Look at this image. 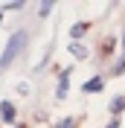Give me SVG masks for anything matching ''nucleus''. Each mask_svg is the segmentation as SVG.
Returning a JSON list of instances; mask_svg holds the SVG:
<instances>
[{"label":"nucleus","instance_id":"obj_1","mask_svg":"<svg viewBox=\"0 0 125 128\" xmlns=\"http://www.w3.org/2000/svg\"><path fill=\"white\" fill-rule=\"evenodd\" d=\"M24 44H26V32H24V29H20V32H12V38L6 41V50H3V56H0V70L12 67V61L20 56Z\"/></svg>","mask_w":125,"mask_h":128},{"label":"nucleus","instance_id":"obj_4","mask_svg":"<svg viewBox=\"0 0 125 128\" xmlns=\"http://www.w3.org/2000/svg\"><path fill=\"white\" fill-rule=\"evenodd\" d=\"M0 120L3 122H15V105L12 102H0Z\"/></svg>","mask_w":125,"mask_h":128},{"label":"nucleus","instance_id":"obj_5","mask_svg":"<svg viewBox=\"0 0 125 128\" xmlns=\"http://www.w3.org/2000/svg\"><path fill=\"white\" fill-rule=\"evenodd\" d=\"M125 73V32H122V56H119L116 67H114V76H122Z\"/></svg>","mask_w":125,"mask_h":128},{"label":"nucleus","instance_id":"obj_3","mask_svg":"<svg viewBox=\"0 0 125 128\" xmlns=\"http://www.w3.org/2000/svg\"><path fill=\"white\" fill-rule=\"evenodd\" d=\"M102 84H105V79H102V76H93V79L84 82V88H82V90H84V93H99Z\"/></svg>","mask_w":125,"mask_h":128},{"label":"nucleus","instance_id":"obj_9","mask_svg":"<svg viewBox=\"0 0 125 128\" xmlns=\"http://www.w3.org/2000/svg\"><path fill=\"white\" fill-rule=\"evenodd\" d=\"M55 128H76V120H73V116H67V120H61Z\"/></svg>","mask_w":125,"mask_h":128},{"label":"nucleus","instance_id":"obj_2","mask_svg":"<svg viewBox=\"0 0 125 128\" xmlns=\"http://www.w3.org/2000/svg\"><path fill=\"white\" fill-rule=\"evenodd\" d=\"M70 73H73V67L61 70V76H58V90H55V99H64V96H67V90H70Z\"/></svg>","mask_w":125,"mask_h":128},{"label":"nucleus","instance_id":"obj_12","mask_svg":"<svg viewBox=\"0 0 125 128\" xmlns=\"http://www.w3.org/2000/svg\"><path fill=\"white\" fill-rule=\"evenodd\" d=\"M105 128H119V116H114V120H110V122H108Z\"/></svg>","mask_w":125,"mask_h":128},{"label":"nucleus","instance_id":"obj_10","mask_svg":"<svg viewBox=\"0 0 125 128\" xmlns=\"http://www.w3.org/2000/svg\"><path fill=\"white\" fill-rule=\"evenodd\" d=\"M50 12H52V3H41V9H38V15H41V18H47Z\"/></svg>","mask_w":125,"mask_h":128},{"label":"nucleus","instance_id":"obj_7","mask_svg":"<svg viewBox=\"0 0 125 128\" xmlns=\"http://www.w3.org/2000/svg\"><path fill=\"white\" fill-rule=\"evenodd\" d=\"M125 111V96H114V102H110V114H122Z\"/></svg>","mask_w":125,"mask_h":128},{"label":"nucleus","instance_id":"obj_6","mask_svg":"<svg viewBox=\"0 0 125 128\" xmlns=\"http://www.w3.org/2000/svg\"><path fill=\"white\" fill-rule=\"evenodd\" d=\"M67 50H70L76 58H87V47H82V44H76V41H73V44H67Z\"/></svg>","mask_w":125,"mask_h":128},{"label":"nucleus","instance_id":"obj_13","mask_svg":"<svg viewBox=\"0 0 125 128\" xmlns=\"http://www.w3.org/2000/svg\"><path fill=\"white\" fill-rule=\"evenodd\" d=\"M0 24H3V15H0Z\"/></svg>","mask_w":125,"mask_h":128},{"label":"nucleus","instance_id":"obj_11","mask_svg":"<svg viewBox=\"0 0 125 128\" xmlns=\"http://www.w3.org/2000/svg\"><path fill=\"white\" fill-rule=\"evenodd\" d=\"M114 44H116V41H110V38H108V41H105V44H102V52H105V56H108L110 50H114Z\"/></svg>","mask_w":125,"mask_h":128},{"label":"nucleus","instance_id":"obj_8","mask_svg":"<svg viewBox=\"0 0 125 128\" xmlns=\"http://www.w3.org/2000/svg\"><path fill=\"white\" fill-rule=\"evenodd\" d=\"M87 29H90V20H82V24H76V26L70 29V35H73V38H78V35H84Z\"/></svg>","mask_w":125,"mask_h":128}]
</instances>
